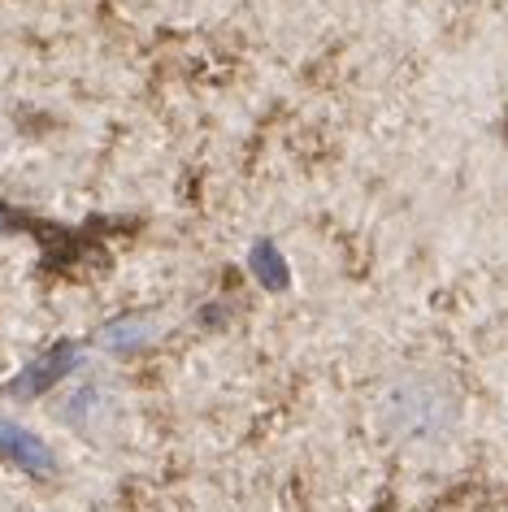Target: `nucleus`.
Listing matches in <instances>:
<instances>
[{"instance_id": "nucleus-1", "label": "nucleus", "mask_w": 508, "mask_h": 512, "mask_svg": "<svg viewBox=\"0 0 508 512\" xmlns=\"http://www.w3.org/2000/svg\"><path fill=\"white\" fill-rule=\"evenodd\" d=\"M0 456H9L14 465L31 469V473H48V469H53V452L44 447V439H35L31 430L14 426V421H0Z\"/></svg>"}, {"instance_id": "nucleus-2", "label": "nucleus", "mask_w": 508, "mask_h": 512, "mask_svg": "<svg viewBox=\"0 0 508 512\" xmlns=\"http://www.w3.org/2000/svg\"><path fill=\"white\" fill-rule=\"evenodd\" d=\"M248 261H252V274H257V283L265 291H287L291 287V270H287L283 252H278L274 243H257Z\"/></svg>"}, {"instance_id": "nucleus-3", "label": "nucleus", "mask_w": 508, "mask_h": 512, "mask_svg": "<svg viewBox=\"0 0 508 512\" xmlns=\"http://www.w3.org/2000/svg\"><path fill=\"white\" fill-rule=\"evenodd\" d=\"M74 365V348H57V352H48L44 361H35L27 374L18 378V391L22 395H35V391H44L48 382H57L61 374H66V369Z\"/></svg>"}]
</instances>
